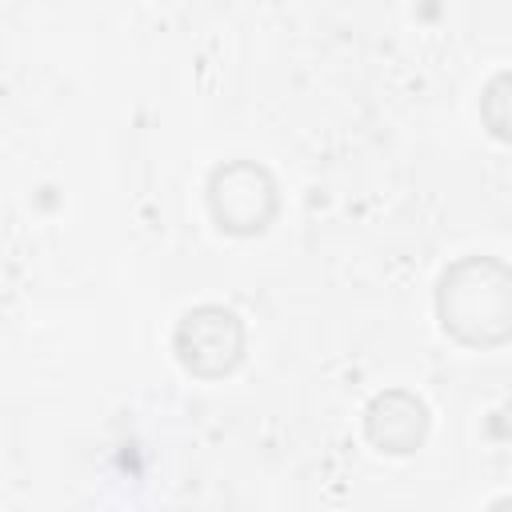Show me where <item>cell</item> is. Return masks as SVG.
<instances>
[{
  "label": "cell",
  "mask_w": 512,
  "mask_h": 512,
  "mask_svg": "<svg viewBox=\"0 0 512 512\" xmlns=\"http://www.w3.org/2000/svg\"><path fill=\"white\" fill-rule=\"evenodd\" d=\"M440 328L468 348L512 340V264L496 256H460L436 284Z\"/></svg>",
  "instance_id": "1"
},
{
  "label": "cell",
  "mask_w": 512,
  "mask_h": 512,
  "mask_svg": "<svg viewBox=\"0 0 512 512\" xmlns=\"http://www.w3.org/2000/svg\"><path fill=\"white\" fill-rule=\"evenodd\" d=\"M172 348L184 372L200 380H220L244 360V324L232 308L200 304L180 316L172 332Z\"/></svg>",
  "instance_id": "2"
},
{
  "label": "cell",
  "mask_w": 512,
  "mask_h": 512,
  "mask_svg": "<svg viewBox=\"0 0 512 512\" xmlns=\"http://www.w3.org/2000/svg\"><path fill=\"white\" fill-rule=\"evenodd\" d=\"M208 212L232 236L264 232L268 220L276 216V184H272L268 168H260L252 160L220 164L208 180Z\"/></svg>",
  "instance_id": "3"
},
{
  "label": "cell",
  "mask_w": 512,
  "mask_h": 512,
  "mask_svg": "<svg viewBox=\"0 0 512 512\" xmlns=\"http://www.w3.org/2000/svg\"><path fill=\"white\" fill-rule=\"evenodd\" d=\"M364 432L380 452L392 456H408L424 444L428 436V408L420 396L404 392V388H388L380 392L368 412H364Z\"/></svg>",
  "instance_id": "4"
},
{
  "label": "cell",
  "mask_w": 512,
  "mask_h": 512,
  "mask_svg": "<svg viewBox=\"0 0 512 512\" xmlns=\"http://www.w3.org/2000/svg\"><path fill=\"white\" fill-rule=\"evenodd\" d=\"M480 116L496 140L512 144V72H500L488 80V88L480 96Z\"/></svg>",
  "instance_id": "5"
}]
</instances>
